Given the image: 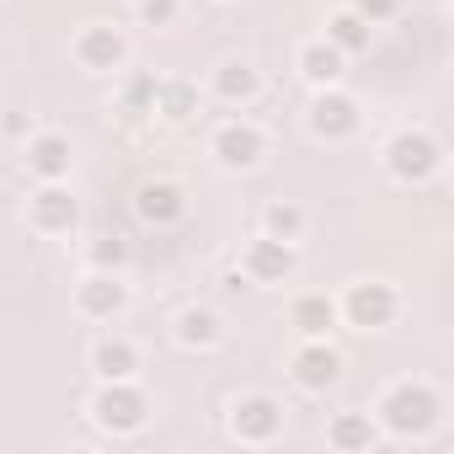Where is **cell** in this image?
Wrapping results in <instances>:
<instances>
[{
  "label": "cell",
  "mask_w": 454,
  "mask_h": 454,
  "mask_svg": "<svg viewBox=\"0 0 454 454\" xmlns=\"http://www.w3.org/2000/svg\"><path fill=\"white\" fill-rule=\"evenodd\" d=\"M433 422H438V395H433L427 385L401 380V385H390V390L380 395V427H385V433H395V438H422V433H433Z\"/></svg>",
  "instance_id": "6da1fadb"
},
{
  "label": "cell",
  "mask_w": 454,
  "mask_h": 454,
  "mask_svg": "<svg viewBox=\"0 0 454 454\" xmlns=\"http://www.w3.org/2000/svg\"><path fill=\"white\" fill-rule=\"evenodd\" d=\"M443 166V145L422 129H401L390 145H385V171L401 182V187H422L427 176H438Z\"/></svg>",
  "instance_id": "7a4b0ae2"
},
{
  "label": "cell",
  "mask_w": 454,
  "mask_h": 454,
  "mask_svg": "<svg viewBox=\"0 0 454 454\" xmlns=\"http://www.w3.org/2000/svg\"><path fill=\"white\" fill-rule=\"evenodd\" d=\"M91 417H97V427H107V433H139L145 422H150V395L134 385V380H107L97 395H91Z\"/></svg>",
  "instance_id": "3957f363"
},
{
  "label": "cell",
  "mask_w": 454,
  "mask_h": 454,
  "mask_svg": "<svg viewBox=\"0 0 454 454\" xmlns=\"http://www.w3.org/2000/svg\"><path fill=\"white\" fill-rule=\"evenodd\" d=\"M395 310H401L395 289H390V284H374V278L353 284V289L342 294V305H337V316H342L348 326H358V332H385V326L395 321Z\"/></svg>",
  "instance_id": "277c9868"
},
{
  "label": "cell",
  "mask_w": 454,
  "mask_h": 454,
  "mask_svg": "<svg viewBox=\"0 0 454 454\" xmlns=\"http://www.w3.org/2000/svg\"><path fill=\"white\" fill-rule=\"evenodd\" d=\"M358 123H364L358 102H353L348 91H337V86L316 91V102H310V113H305V129H310L316 139H326V145H342V139H353V134H358Z\"/></svg>",
  "instance_id": "5b68a950"
},
{
  "label": "cell",
  "mask_w": 454,
  "mask_h": 454,
  "mask_svg": "<svg viewBox=\"0 0 454 454\" xmlns=\"http://www.w3.org/2000/svg\"><path fill=\"white\" fill-rule=\"evenodd\" d=\"M123 59H129V38H123L113 22L81 27V38H75V65H81L86 75H113V70H123Z\"/></svg>",
  "instance_id": "8992f818"
},
{
  "label": "cell",
  "mask_w": 454,
  "mask_h": 454,
  "mask_svg": "<svg viewBox=\"0 0 454 454\" xmlns=\"http://www.w3.org/2000/svg\"><path fill=\"white\" fill-rule=\"evenodd\" d=\"M27 219H33V231L38 236H70L75 231V219H81V203L65 182H43L27 203Z\"/></svg>",
  "instance_id": "52a82bcc"
},
{
  "label": "cell",
  "mask_w": 454,
  "mask_h": 454,
  "mask_svg": "<svg viewBox=\"0 0 454 454\" xmlns=\"http://www.w3.org/2000/svg\"><path fill=\"white\" fill-rule=\"evenodd\" d=\"M294 268H300V252H294V241L257 236V241L241 252V273H247V284H284Z\"/></svg>",
  "instance_id": "ba28073f"
},
{
  "label": "cell",
  "mask_w": 454,
  "mask_h": 454,
  "mask_svg": "<svg viewBox=\"0 0 454 454\" xmlns=\"http://www.w3.org/2000/svg\"><path fill=\"white\" fill-rule=\"evenodd\" d=\"M75 310L86 316V321H113V316H123L129 310V284H123V273H86L81 278V289H75Z\"/></svg>",
  "instance_id": "9c48e42d"
},
{
  "label": "cell",
  "mask_w": 454,
  "mask_h": 454,
  "mask_svg": "<svg viewBox=\"0 0 454 454\" xmlns=\"http://www.w3.org/2000/svg\"><path fill=\"white\" fill-rule=\"evenodd\" d=\"M231 433L241 443H273L284 433V406L273 395H241L231 406Z\"/></svg>",
  "instance_id": "30bf717a"
},
{
  "label": "cell",
  "mask_w": 454,
  "mask_h": 454,
  "mask_svg": "<svg viewBox=\"0 0 454 454\" xmlns=\"http://www.w3.org/2000/svg\"><path fill=\"white\" fill-rule=\"evenodd\" d=\"M208 150H214V160H219L224 171H252V166H262L268 139H262V129H252V123H224Z\"/></svg>",
  "instance_id": "8fae6325"
},
{
  "label": "cell",
  "mask_w": 454,
  "mask_h": 454,
  "mask_svg": "<svg viewBox=\"0 0 454 454\" xmlns=\"http://www.w3.org/2000/svg\"><path fill=\"white\" fill-rule=\"evenodd\" d=\"M289 374H294L300 390H326V385H337V374H342V353H337L326 337H305V348L289 358Z\"/></svg>",
  "instance_id": "7c38bea8"
},
{
  "label": "cell",
  "mask_w": 454,
  "mask_h": 454,
  "mask_svg": "<svg viewBox=\"0 0 454 454\" xmlns=\"http://www.w3.org/2000/svg\"><path fill=\"white\" fill-rule=\"evenodd\" d=\"M134 214L145 224H155V231H171V224H182V214H187V192L176 182H145L134 192Z\"/></svg>",
  "instance_id": "4fadbf2b"
},
{
  "label": "cell",
  "mask_w": 454,
  "mask_h": 454,
  "mask_svg": "<svg viewBox=\"0 0 454 454\" xmlns=\"http://www.w3.org/2000/svg\"><path fill=\"white\" fill-rule=\"evenodd\" d=\"M294 70H300V75H305L316 91H326V86H342V75H348V54H342L337 43L316 38V43H305V49H300Z\"/></svg>",
  "instance_id": "5bb4252c"
},
{
  "label": "cell",
  "mask_w": 454,
  "mask_h": 454,
  "mask_svg": "<svg viewBox=\"0 0 454 454\" xmlns=\"http://www.w3.org/2000/svg\"><path fill=\"white\" fill-rule=\"evenodd\" d=\"M70 160H75V150H70L65 134H33L27 139V171L38 182H65L70 176Z\"/></svg>",
  "instance_id": "9a60e30c"
},
{
  "label": "cell",
  "mask_w": 454,
  "mask_h": 454,
  "mask_svg": "<svg viewBox=\"0 0 454 454\" xmlns=\"http://www.w3.org/2000/svg\"><path fill=\"white\" fill-rule=\"evenodd\" d=\"M214 97H219V102H231V107L257 102V97H262V75H257V65H252V59H224V65L214 70Z\"/></svg>",
  "instance_id": "2e32d148"
},
{
  "label": "cell",
  "mask_w": 454,
  "mask_h": 454,
  "mask_svg": "<svg viewBox=\"0 0 454 454\" xmlns=\"http://www.w3.org/2000/svg\"><path fill=\"white\" fill-rule=\"evenodd\" d=\"M337 300L332 294H300L294 300V310H289V326L300 332V337H332L337 332Z\"/></svg>",
  "instance_id": "e0dca14e"
},
{
  "label": "cell",
  "mask_w": 454,
  "mask_h": 454,
  "mask_svg": "<svg viewBox=\"0 0 454 454\" xmlns=\"http://www.w3.org/2000/svg\"><path fill=\"white\" fill-rule=\"evenodd\" d=\"M91 369H97L102 385H107V380H134V374H139V348L123 342V337H102V342L91 348Z\"/></svg>",
  "instance_id": "ac0fdd59"
},
{
  "label": "cell",
  "mask_w": 454,
  "mask_h": 454,
  "mask_svg": "<svg viewBox=\"0 0 454 454\" xmlns=\"http://www.w3.org/2000/svg\"><path fill=\"white\" fill-rule=\"evenodd\" d=\"M326 443H332V449H342V454H364V449H374V443H380V427H374V417H369V411H342V417H332Z\"/></svg>",
  "instance_id": "d6986e66"
},
{
  "label": "cell",
  "mask_w": 454,
  "mask_h": 454,
  "mask_svg": "<svg viewBox=\"0 0 454 454\" xmlns=\"http://www.w3.org/2000/svg\"><path fill=\"white\" fill-rule=\"evenodd\" d=\"M176 342L182 348H219L224 342V321L208 310V305H187L176 316Z\"/></svg>",
  "instance_id": "ffe728a7"
},
{
  "label": "cell",
  "mask_w": 454,
  "mask_h": 454,
  "mask_svg": "<svg viewBox=\"0 0 454 454\" xmlns=\"http://www.w3.org/2000/svg\"><path fill=\"white\" fill-rule=\"evenodd\" d=\"M369 33H374V27H369V22H364V17H358V12H348V6H342V12H332V17H326V43H337V49H342V54H348V59H353V54H364V49H369Z\"/></svg>",
  "instance_id": "44dd1931"
},
{
  "label": "cell",
  "mask_w": 454,
  "mask_h": 454,
  "mask_svg": "<svg viewBox=\"0 0 454 454\" xmlns=\"http://www.w3.org/2000/svg\"><path fill=\"white\" fill-rule=\"evenodd\" d=\"M155 113H160L166 123H187V118L198 113V86H192V81H160V86H155Z\"/></svg>",
  "instance_id": "7402d4cb"
},
{
  "label": "cell",
  "mask_w": 454,
  "mask_h": 454,
  "mask_svg": "<svg viewBox=\"0 0 454 454\" xmlns=\"http://www.w3.org/2000/svg\"><path fill=\"white\" fill-rule=\"evenodd\" d=\"M262 236L294 241V247H300V236H305V208H300V203H268V214H262Z\"/></svg>",
  "instance_id": "603a6c76"
},
{
  "label": "cell",
  "mask_w": 454,
  "mask_h": 454,
  "mask_svg": "<svg viewBox=\"0 0 454 454\" xmlns=\"http://www.w3.org/2000/svg\"><path fill=\"white\" fill-rule=\"evenodd\" d=\"M155 75L150 70H139V75H129V86H123V118L129 123H139V118H150L155 113Z\"/></svg>",
  "instance_id": "cb8c5ba5"
},
{
  "label": "cell",
  "mask_w": 454,
  "mask_h": 454,
  "mask_svg": "<svg viewBox=\"0 0 454 454\" xmlns=\"http://www.w3.org/2000/svg\"><path fill=\"white\" fill-rule=\"evenodd\" d=\"M91 268H97V273H123V268H129V241L102 236V241L91 247Z\"/></svg>",
  "instance_id": "d4e9b609"
},
{
  "label": "cell",
  "mask_w": 454,
  "mask_h": 454,
  "mask_svg": "<svg viewBox=\"0 0 454 454\" xmlns=\"http://www.w3.org/2000/svg\"><path fill=\"white\" fill-rule=\"evenodd\" d=\"M182 12V0H139V22L145 27H171Z\"/></svg>",
  "instance_id": "484cf974"
},
{
  "label": "cell",
  "mask_w": 454,
  "mask_h": 454,
  "mask_svg": "<svg viewBox=\"0 0 454 454\" xmlns=\"http://www.w3.org/2000/svg\"><path fill=\"white\" fill-rule=\"evenodd\" d=\"M348 12H358L369 27H380V22H390L395 12H401V0H353V6Z\"/></svg>",
  "instance_id": "4316f807"
}]
</instances>
